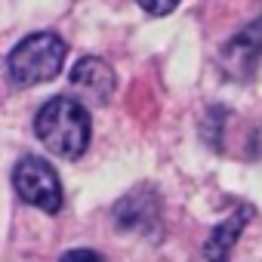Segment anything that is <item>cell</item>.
<instances>
[{
  "label": "cell",
  "instance_id": "cell-5",
  "mask_svg": "<svg viewBox=\"0 0 262 262\" xmlns=\"http://www.w3.org/2000/svg\"><path fill=\"white\" fill-rule=\"evenodd\" d=\"M68 80H71V90L83 102H90V105H105L111 99V93H114V83H117L111 65L102 62V59H96V56L77 59L74 68H71V74H68Z\"/></svg>",
  "mask_w": 262,
  "mask_h": 262
},
{
  "label": "cell",
  "instance_id": "cell-3",
  "mask_svg": "<svg viewBox=\"0 0 262 262\" xmlns=\"http://www.w3.org/2000/svg\"><path fill=\"white\" fill-rule=\"evenodd\" d=\"M13 185H16V191L25 204L37 207L43 213H59L62 210V182L43 158L25 155L13 170Z\"/></svg>",
  "mask_w": 262,
  "mask_h": 262
},
{
  "label": "cell",
  "instance_id": "cell-4",
  "mask_svg": "<svg viewBox=\"0 0 262 262\" xmlns=\"http://www.w3.org/2000/svg\"><path fill=\"white\" fill-rule=\"evenodd\" d=\"M219 62H222L225 77L247 80L256 71V65L262 62V19L250 22L231 40H225V47L219 53Z\"/></svg>",
  "mask_w": 262,
  "mask_h": 262
},
{
  "label": "cell",
  "instance_id": "cell-1",
  "mask_svg": "<svg viewBox=\"0 0 262 262\" xmlns=\"http://www.w3.org/2000/svg\"><path fill=\"white\" fill-rule=\"evenodd\" d=\"M90 129H93V123H90L86 108L77 99H71V96L50 99L37 111V117H34V133H37V139L53 155H59L65 161H77L86 151V145H90Z\"/></svg>",
  "mask_w": 262,
  "mask_h": 262
},
{
  "label": "cell",
  "instance_id": "cell-8",
  "mask_svg": "<svg viewBox=\"0 0 262 262\" xmlns=\"http://www.w3.org/2000/svg\"><path fill=\"white\" fill-rule=\"evenodd\" d=\"M136 4L148 13V16H167L179 7V0H136Z\"/></svg>",
  "mask_w": 262,
  "mask_h": 262
},
{
  "label": "cell",
  "instance_id": "cell-2",
  "mask_svg": "<svg viewBox=\"0 0 262 262\" xmlns=\"http://www.w3.org/2000/svg\"><path fill=\"white\" fill-rule=\"evenodd\" d=\"M65 40L53 31H37L28 34L25 40H19L13 47V53L7 56V74L16 86H37L53 80L62 71L65 62Z\"/></svg>",
  "mask_w": 262,
  "mask_h": 262
},
{
  "label": "cell",
  "instance_id": "cell-7",
  "mask_svg": "<svg viewBox=\"0 0 262 262\" xmlns=\"http://www.w3.org/2000/svg\"><path fill=\"white\" fill-rule=\"evenodd\" d=\"M114 222L117 228H129V231H145L158 222V198L148 188H136L133 194H126L117 207H114Z\"/></svg>",
  "mask_w": 262,
  "mask_h": 262
},
{
  "label": "cell",
  "instance_id": "cell-6",
  "mask_svg": "<svg viewBox=\"0 0 262 262\" xmlns=\"http://www.w3.org/2000/svg\"><path fill=\"white\" fill-rule=\"evenodd\" d=\"M250 222V207H237L222 225H216L213 231H210V237L204 241V247H201V262H228V256H231V250H234V244H237V237H241V231H244V225Z\"/></svg>",
  "mask_w": 262,
  "mask_h": 262
},
{
  "label": "cell",
  "instance_id": "cell-9",
  "mask_svg": "<svg viewBox=\"0 0 262 262\" xmlns=\"http://www.w3.org/2000/svg\"><path fill=\"white\" fill-rule=\"evenodd\" d=\"M59 262H102V256L93 250H68Z\"/></svg>",
  "mask_w": 262,
  "mask_h": 262
}]
</instances>
